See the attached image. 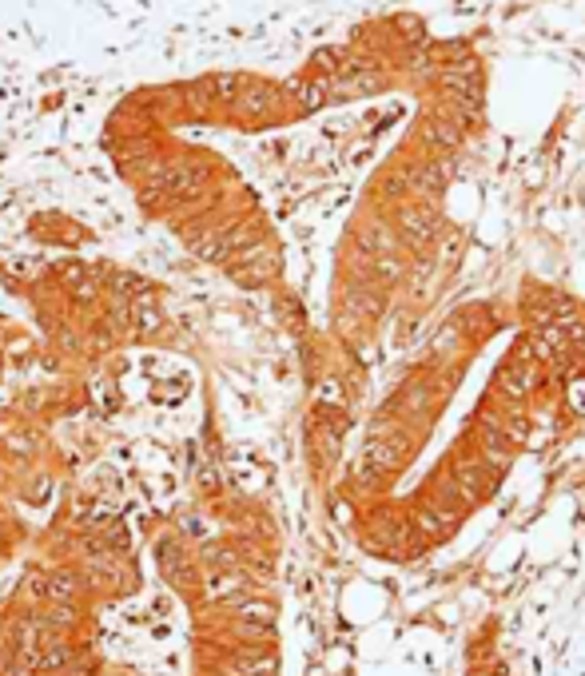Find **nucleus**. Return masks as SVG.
I'll list each match as a JSON object with an SVG mask.
<instances>
[{
	"label": "nucleus",
	"mask_w": 585,
	"mask_h": 676,
	"mask_svg": "<svg viewBox=\"0 0 585 676\" xmlns=\"http://www.w3.org/2000/svg\"><path fill=\"white\" fill-rule=\"evenodd\" d=\"M0 676H279L251 509L223 489H80L0 545Z\"/></svg>",
	"instance_id": "f257e3e1"
}]
</instances>
